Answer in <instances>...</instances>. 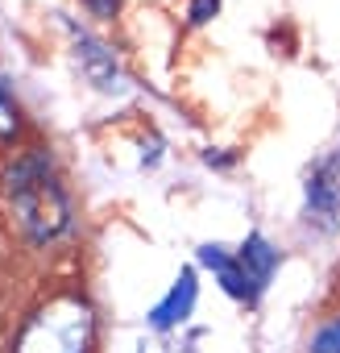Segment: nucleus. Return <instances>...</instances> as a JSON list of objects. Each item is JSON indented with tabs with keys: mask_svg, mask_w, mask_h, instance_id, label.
Segmentation results:
<instances>
[{
	"mask_svg": "<svg viewBox=\"0 0 340 353\" xmlns=\"http://www.w3.org/2000/svg\"><path fill=\"white\" fill-rule=\"evenodd\" d=\"M5 196L17 229L34 245H46L71 229V200L46 150H25L21 158H13V166L5 170Z\"/></svg>",
	"mask_w": 340,
	"mask_h": 353,
	"instance_id": "f257e3e1",
	"label": "nucleus"
},
{
	"mask_svg": "<svg viewBox=\"0 0 340 353\" xmlns=\"http://www.w3.org/2000/svg\"><path fill=\"white\" fill-rule=\"evenodd\" d=\"M96 312L79 291H54L34 303L9 336V353H92Z\"/></svg>",
	"mask_w": 340,
	"mask_h": 353,
	"instance_id": "f03ea898",
	"label": "nucleus"
},
{
	"mask_svg": "<svg viewBox=\"0 0 340 353\" xmlns=\"http://www.w3.org/2000/svg\"><path fill=\"white\" fill-rule=\"evenodd\" d=\"M303 196H307V225L332 233L336 216H340V150L323 154L319 162H311Z\"/></svg>",
	"mask_w": 340,
	"mask_h": 353,
	"instance_id": "7ed1b4c3",
	"label": "nucleus"
},
{
	"mask_svg": "<svg viewBox=\"0 0 340 353\" xmlns=\"http://www.w3.org/2000/svg\"><path fill=\"white\" fill-rule=\"evenodd\" d=\"M75 59H79L83 75H87L100 92H120V88H125V75H120L112 50H108L104 42H96L92 34H83V30H75Z\"/></svg>",
	"mask_w": 340,
	"mask_h": 353,
	"instance_id": "20e7f679",
	"label": "nucleus"
},
{
	"mask_svg": "<svg viewBox=\"0 0 340 353\" xmlns=\"http://www.w3.org/2000/svg\"><path fill=\"white\" fill-rule=\"evenodd\" d=\"M195 295H200V283H195V270L187 266V270L175 279V287L166 291V299L153 303V312H149V328H153V332L179 328V324L195 312Z\"/></svg>",
	"mask_w": 340,
	"mask_h": 353,
	"instance_id": "39448f33",
	"label": "nucleus"
},
{
	"mask_svg": "<svg viewBox=\"0 0 340 353\" xmlns=\"http://www.w3.org/2000/svg\"><path fill=\"white\" fill-rule=\"evenodd\" d=\"M200 266H208L233 299H241V303H257V291H253V283H249V274H245L241 258L224 254L220 245H200Z\"/></svg>",
	"mask_w": 340,
	"mask_h": 353,
	"instance_id": "423d86ee",
	"label": "nucleus"
},
{
	"mask_svg": "<svg viewBox=\"0 0 340 353\" xmlns=\"http://www.w3.org/2000/svg\"><path fill=\"white\" fill-rule=\"evenodd\" d=\"M237 258H241V266H245V274H249V283H253L257 295L266 291V283L274 279V270H278V262H282V254H278L262 233H249Z\"/></svg>",
	"mask_w": 340,
	"mask_h": 353,
	"instance_id": "0eeeda50",
	"label": "nucleus"
},
{
	"mask_svg": "<svg viewBox=\"0 0 340 353\" xmlns=\"http://www.w3.org/2000/svg\"><path fill=\"white\" fill-rule=\"evenodd\" d=\"M307 353H340V316H332V320H323V324L315 328Z\"/></svg>",
	"mask_w": 340,
	"mask_h": 353,
	"instance_id": "6e6552de",
	"label": "nucleus"
},
{
	"mask_svg": "<svg viewBox=\"0 0 340 353\" xmlns=\"http://www.w3.org/2000/svg\"><path fill=\"white\" fill-rule=\"evenodd\" d=\"M17 129H21L17 108H13V100H9V92H5V83H0V141H13V137H17Z\"/></svg>",
	"mask_w": 340,
	"mask_h": 353,
	"instance_id": "1a4fd4ad",
	"label": "nucleus"
},
{
	"mask_svg": "<svg viewBox=\"0 0 340 353\" xmlns=\"http://www.w3.org/2000/svg\"><path fill=\"white\" fill-rule=\"evenodd\" d=\"M220 13V0H191V9H187V17L195 21V26H204V21H212Z\"/></svg>",
	"mask_w": 340,
	"mask_h": 353,
	"instance_id": "9d476101",
	"label": "nucleus"
},
{
	"mask_svg": "<svg viewBox=\"0 0 340 353\" xmlns=\"http://www.w3.org/2000/svg\"><path fill=\"white\" fill-rule=\"evenodd\" d=\"M83 5L96 13V17H112L116 13V5H120V0H83Z\"/></svg>",
	"mask_w": 340,
	"mask_h": 353,
	"instance_id": "9b49d317",
	"label": "nucleus"
},
{
	"mask_svg": "<svg viewBox=\"0 0 340 353\" xmlns=\"http://www.w3.org/2000/svg\"><path fill=\"white\" fill-rule=\"evenodd\" d=\"M204 162H208V166H233V158H229V154H212V150L204 154Z\"/></svg>",
	"mask_w": 340,
	"mask_h": 353,
	"instance_id": "f8f14e48",
	"label": "nucleus"
},
{
	"mask_svg": "<svg viewBox=\"0 0 340 353\" xmlns=\"http://www.w3.org/2000/svg\"><path fill=\"white\" fill-rule=\"evenodd\" d=\"M141 353H162V345H145V341H141Z\"/></svg>",
	"mask_w": 340,
	"mask_h": 353,
	"instance_id": "ddd939ff",
	"label": "nucleus"
}]
</instances>
